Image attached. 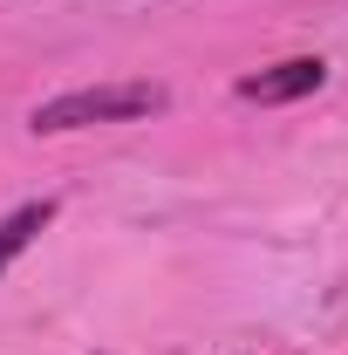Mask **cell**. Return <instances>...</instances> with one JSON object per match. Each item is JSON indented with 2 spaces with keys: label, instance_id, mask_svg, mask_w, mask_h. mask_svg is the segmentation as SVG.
Instances as JSON below:
<instances>
[{
  "label": "cell",
  "instance_id": "3957f363",
  "mask_svg": "<svg viewBox=\"0 0 348 355\" xmlns=\"http://www.w3.org/2000/svg\"><path fill=\"white\" fill-rule=\"evenodd\" d=\"M48 225H55V198H28L21 212H7V219H0V273L21 260V253L48 232Z\"/></svg>",
  "mask_w": 348,
  "mask_h": 355
},
{
  "label": "cell",
  "instance_id": "7a4b0ae2",
  "mask_svg": "<svg viewBox=\"0 0 348 355\" xmlns=\"http://www.w3.org/2000/svg\"><path fill=\"white\" fill-rule=\"evenodd\" d=\"M321 83H328V62H321V55H287V62H273L260 76H246L239 96H246V103H301V96H314Z\"/></svg>",
  "mask_w": 348,
  "mask_h": 355
},
{
  "label": "cell",
  "instance_id": "6da1fadb",
  "mask_svg": "<svg viewBox=\"0 0 348 355\" xmlns=\"http://www.w3.org/2000/svg\"><path fill=\"white\" fill-rule=\"evenodd\" d=\"M171 96L164 83H96V89H62L35 103L28 130L35 137H62V130H96V123H137V116H157Z\"/></svg>",
  "mask_w": 348,
  "mask_h": 355
}]
</instances>
